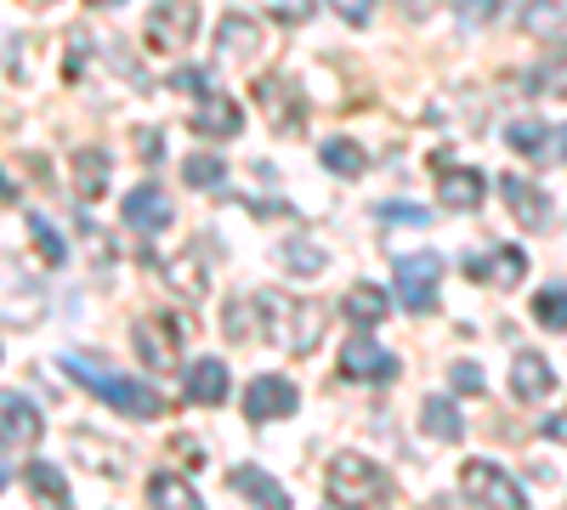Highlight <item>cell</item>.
I'll return each mask as SVG.
<instances>
[{"mask_svg":"<svg viewBox=\"0 0 567 510\" xmlns=\"http://www.w3.org/2000/svg\"><path fill=\"white\" fill-rule=\"evenodd\" d=\"M63 375H69L74 386H85L91 397H103L109 408L131 414V420H159V414H165V397H159L154 386H142V381L120 375V368H109L103 357H85V352H63Z\"/></svg>","mask_w":567,"mask_h":510,"instance_id":"6da1fadb","label":"cell"},{"mask_svg":"<svg viewBox=\"0 0 567 510\" xmlns=\"http://www.w3.org/2000/svg\"><path fill=\"white\" fill-rule=\"evenodd\" d=\"M250 301H256V312L267 318V335L290 352V357L318 352V341H323V312H318L312 301H296V295H284V290H256Z\"/></svg>","mask_w":567,"mask_h":510,"instance_id":"7a4b0ae2","label":"cell"},{"mask_svg":"<svg viewBox=\"0 0 567 510\" xmlns=\"http://www.w3.org/2000/svg\"><path fill=\"white\" fill-rule=\"evenodd\" d=\"M323 499L329 504H381V499H392V477L363 454H336L323 471Z\"/></svg>","mask_w":567,"mask_h":510,"instance_id":"3957f363","label":"cell"},{"mask_svg":"<svg viewBox=\"0 0 567 510\" xmlns=\"http://www.w3.org/2000/svg\"><path fill=\"white\" fill-rule=\"evenodd\" d=\"M131 346H136V363L154 368V375H182V346H187V323L154 312V318H136L131 323Z\"/></svg>","mask_w":567,"mask_h":510,"instance_id":"277c9868","label":"cell"},{"mask_svg":"<svg viewBox=\"0 0 567 510\" xmlns=\"http://www.w3.org/2000/svg\"><path fill=\"white\" fill-rule=\"evenodd\" d=\"M40 318H45L40 278H29V267L18 256L0 250V323H12V330H34Z\"/></svg>","mask_w":567,"mask_h":510,"instance_id":"5b68a950","label":"cell"},{"mask_svg":"<svg viewBox=\"0 0 567 510\" xmlns=\"http://www.w3.org/2000/svg\"><path fill=\"white\" fill-rule=\"evenodd\" d=\"M460 493L465 504H499V510H528V493L511 471H499L494 459H465L460 466Z\"/></svg>","mask_w":567,"mask_h":510,"instance_id":"8992f818","label":"cell"},{"mask_svg":"<svg viewBox=\"0 0 567 510\" xmlns=\"http://www.w3.org/2000/svg\"><path fill=\"white\" fill-rule=\"evenodd\" d=\"M199 34V7L194 0H159V7L148 12V23H142V45L148 52H187Z\"/></svg>","mask_w":567,"mask_h":510,"instance_id":"52a82bcc","label":"cell"},{"mask_svg":"<svg viewBox=\"0 0 567 510\" xmlns=\"http://www.w3.org/2000/svg\"><path fill=\"white\" fill-rule=\"evenodd\" d=\"M437 284H443V256L420 250V256L398 261V301H403V312H414V318L437 312Z\"/></svg>","mask_w":567,"mask_h":510,"instance_id":"ba28073f","label":"cell"},{"mask_svg":"<svg viewBox=\"0 0 567 510\" xmlns=\"http://www.w3.org/2000/svg\"><path fill=\"white\" fill-rule=\"evenodd\" d=\"M398 352H386V346H374L369 341V330L363 335H352L347 341V352H341V375L347 381H363V386H392L398 381Z\"/></svg>","mask_w":567,"mask_h":510,"instance_id":"9c48e42d","label":"cell"},{"mask_svg":"<svg viewBox=\"0 0 567 510\" xmlns=\"http://www.w3.org/2000/svg\"><path fill=\"white\" fill-rule=\"evenodd\" d=\"M256 103H261V114L272 119V131H278V136H296V131H301L307 103H301L296 80H284V74H261V80H256Z\"/></svg>","mask_w":567,"mask_h":510,"instance_id":"30bf717a","label":"cell"},{"mask_svg":"<svg viewBox=\"0 0 567 510\" xmlns=\"http://www.w3.org/2000/svg\"><path fill=\"white\" fill-rule=\"evenodd\" d=\"M296 408H301V392H296L290 375H261V381H250V392H245V414H250L256 426L290 420Z\"/></svg>","mask_w":567,"mask_h":510,"instance_id":"8fae6325","label":"cell"},{"mask_svg":"<svg viewBox=\"0 0 567 510\" xmlns=\"http://www.w3.org/2000/svg\"><path fill=\"white\" fill-rule=\"evenodd\" d=\"M171 221H176V205L165 199V188H154V181H142L136 194H125V227H131V233L154 239V233H165Z\"/></svg>","mask_w":567,"mask_h":510,"instance_id":"7c38bea8","label":"cell"},{"mask_svg":"<svg viewBox=\"0 0 567 510\" xmlns=\"http://www.w3.org/2000/svg\"><path fill=\"white\" fill-rule=\"evenodd\" d=\"M499 199L511 205V216L528 227V233H545L550 227V194L528 176H499Z\"/></svg>","mask_w":567,"mask_h":510,"instance_id":"4fadbf2b","label":"cell"},{"mask_svg":"<svg viewBox=\"0 0 567 510\" xmlns=\"http://www.w3.org/2000/svg\"><path fill=\"white\" fill-rule=\"evenodd\" d=\"M45 431L40 408L23 392H0V448H34Z\"/></svg>","mask_w":567,"mask_h":510,"instance_id":"5bb4252c","label":"cell"},{"mask_svg":"<svg viewBox=\"0 0 567 510\" xmlns=\"http://www.w3.org/2000/svg\"><path fill=\"white\" fill-rule=\"evenodd\" d=\"M233 392V368L221 357H199V363H187V375H182V397L187 403H199V408H216L227 403Z\"/></svg>","mask_w":567,"mask_h":510,"instance_id":"9a60e30c","label":"cell"},{"mask_svg":"<svg viewBox=\"0 0 567 510\" xmlns=\"http://www.w3.org/2000/svg\"><path fill=\"white\" fill-rule=\"evenodd\" d=\"M245 131V108L227 97V91H210V97H199L194 108V136H205V143H227V136Z\"/></svg>","mask_w":567,"mask_h":510,"instance_id":"2e32d148","label":"cell"},{"mask_svg":"<svg viewBox=\"0 0 567 510\" xmlns=\"http://www.w3.org/2000/svg\"><path fill=\"white\" fill-rule=\"evenodd\" d=\"M511 392L523 397V403H545L550 392H556V368L545 363V352H516L511 357Z\"/></svg>","mask_w":567,"mask_h":510,"instance_id":"e0dca14e","label":"cell"},{"mask_svg":"<svg viewBox=\"0 0 567 510\" xmlns=\"http://www.w3.org/2000/svg\"><path fill=\"white\" fill-rule=\"evenodd\" d=\"M69 448H74V459L85 471H103V477H125L131 466H125V448L120 443H109V437H91V431H69Z\"/></svg>","mask_w":567,"mask_h":510,"instance_id":"ac0fdd59","label":"cell"},{"mask_svg":"<svg viewBox=\"0 0 567 510\" xmlns=\"http://www.w3.org/2000/svg\"><path fill=\"white\" fill-rule=\"evenodd\" d=\"M465 272L477 278V284H505V290H511V284H523V278H528V256L516 250V244H505V250H494L488 261H483V256H471Z\"/></svg>","mask_w":567,"mask_h":510,"instance_id":"d6986e66","label":"cell"},{"mask_svg":"<svg viewBox=\"0 0 567 510\" xmlns=\"http://www.w3.org/2000/svg\"><path fill=\"white\" fill-rule=\"evenodd\" d=\"M437 199H443V210L471 216V210H483L488 181H483V170H449V176H443V188H437Z\"/></svg>","mask_w":567,"mask_h":510,"instance_id":"ffe728a7","label":"cell"},{"mask_svg":"<svg viewBox=\"0 0 567 510\" xmlns=\"http://www.w3.org/2000/svg\"><path fill=\"white\" fill-rule=\"evenodd\" d=\"M216 52L221 58H256L261 52V23L245 18V12H227L221 29H216Z\"/></svg>","mask_w":567,"mask_h":510,"instance_id":"44dd1931","label":"cell"},{"mask_svg":"<svg viewBox=\"0 0 567 510\" xmlns=\"http://www.w3.org/2000/svg\"><path fill=\"white\" fill-rule=\"evenodd\" d=\"M341 312L358 323V330H374V323H386V312H392V295H386L381 284H352V290L341 295Z\"/></svg>","mask_w":567,"mask_h":510,"instance_id":"7402d4cb","label":"cell"},{"mask_svg":"<svg viewBox=\"0 0 567 510\" xmlns=\"http://www.w3.org/2000/svg\"><path fill=\"white\" fill-rule=\"evenodd\" d=\"M109 170H114L109 148H80L74 154V194L80 199H103L109 194Z\"/></svg>","mask_w":567,"mask_h":510,"instance_id":"603a6c76","label":"cell"},{"mask_svg":"<svg viewBox=\"0 0 567 510\" xmlns=\"http://www.w3.org/2000/svg\"><path fill=\"white\" fill-rule=\"evenodd\" d=\"M420 431L437 437V443H460V437H465L460 403H454V397H425V403H420Z\"/></svg>","mask_w":567,"mask_h":510,"instance_id":"cb8c5ba5","label":"cell"},{"mask_svg":"<svg viewBox=\"0 0 567 510\" xmlns=\"http://www.w3.org/2000/svg\"><path fill=\"white\" fill-rule=\"evenodd\" d=\"M227 488H233V493H245V499H256V504L290 510V493H284L267 471H256V466H233V471H227Z\"/></svg>","mask_w":567,"mask_h":510,"instance_id":"d4e9b609","label":"cell"},{"mask_svg":"<svg viewBox=\"0 0 567 510\" xmlns=\"http://www.w3.org/2000/svg\"><path fill=\"white\" fill-rule=\"evenodd\" d=\"M523 29L534 40H567V0H528V7H523Z\"/></svg>","mask_w":567,"mask_h":510,"instance_id":"484cf974","label":"cell"},{"mask_svg":"<svg viewBox=\"0 0 567 510\" xmlns=\"http://www.w3.org/2000/svg\"><path fill=\"white\" fill-rule=\"evenodd\" d=\"M278 261H284V272H296V278H318L323 267H329V256H323V244H312L307 233H290L278 244Z\"/></svg>","mask_w":567,"mask_h":510,"instance_id":"4316f807","label":"cell"},{"mask_svg":"<svg viewBox=\"0 0 567 510\" xmlns=\"http://www.w3.org/2000/svg\"><path fill=\"white\" fill-rule=\"evenodd\" d=\"M318 159H323V170H336V176H363L369 170V154H363V143H352V136H329V143H318Z\"/></svg>","mask_w":567,"mask_h":510,"instance_id":"83f0119b","label":"cell"},{"mask_svg":"<svg viewBox=\"0 0 567 510\" xmlns=\"http://www.w3.org/2000/svg\"><path fill=\"white\" fill-rule=\"evenodd\" d=\"M148 504H159V510H199V493L176 471H159V477H148Z\"/></svg>","mask_w":567,"mask_h":510,"instance_id":"f1b7e54d","label":"cell"},{"mask_svg":"<svg viewBox=\"0 0 567 510\" xmlns=\"http://www.w3.org/2000/svg\"><path fill=\"white\" fill-rule=\"evenodd\" d=\"M182 181H187V188H199V194H221L227 188V165L216 154H187L182 159Z\"/></svg>","mask_w":567,"mask_h":510,"instance_id":"f546056e","label":"cell"},{"mask_svg":"<svg viewBox=\"0 0 567 510\" xmlns=\"http://www.w3.org/2000/svg\"><path fill=\"white\" fill-rule=\"evenodd\" d=\"M23 482L40 504H69V482H63V471L52 466V459H34V466L23 471Z\"/></svg>","mask_w":567,"mask_h":510,"instance_id":"4dcf8cb0","label":"cell"},{"mask_svg":"<svg viewBox=\"0 0 567 510\" xmlns=\"http://www.w3.org/2000/svg\"><path fill=\"white\" fill-rule=\"evenodd\" d=\"M505 143L523 154V159H550V143H556V136H550L539 119H516V125L505 131Z\"/></svg>","mask_w":567,"mask_h":510,"instance_id":"1f68e13d","label":"cell"},{"mask_svg":"<svg viewBox=\"0 0 567 510\" xmlns=\"http://www.w3.org/2000/svg\"><path fill=\"white\" fill-rule=\"evenodd\" d=\"M29 233H34V250L45 256V267H63L69 261V244L52 221H45V210H29Z\"/></svg>","mask_w":567,"mask_h":510,"instance_id":"d6a6232c","label":"cell"},{"mask_svg":"<svg viewBox=\"0 0 567 510\" xmlns=\"http://www.w3.org/2000/svg\"><path fill=\"white\" fill-rule=\"evenodd\" d=\"M534 318L545 323V330L567 335V284H550V290H539V295H534Z\"/></svg>","mask_w":567,"mask_h":510,"instance_id":"836d02e7","label":"cell"},{"mask_svg":"<svg viewBox=\"0 0 567 510\" xmlns=\"http://www.w3.org/2000/svg\"><path fill=\"white\" fill-rule=\"evenodd\" d=\"M165 284H171V290H182L187 301H199V295H205V278H199V267L187 261V256L165 261Z\"/></svg>","mask_w":567,"mask_h":510,"instance_id":"e575fe53","label":"cell"},{"mask_svg":"<svg viewBox=\"0 0 567 510\" xmlns=\"http://www.w3.org/2000/svg\"><path fill=\"white\" fill-rule=\"evenodd\" d=\"M534 91H539V97H561V103H567V52L550 58V63L534 74Z\"/></svg>","mask_w":567,"mask_h":510,"instance_id":"d590c367","label":"cell"},{"mask_svg":"<svg viewBox=\"0 0 567 510\" xmlns=\"http://www.w3.org/2000/svg\"><path fill=\"white\" fill-rule=\"evenodd\" d=\"M449 381H454V392H460V397H477V392H488V381H483V368L471 363V357L449 368Z\"/></svg>","mask_w":567,"mask_h":510,"instance_id":"8d00e7d4","label":"cell"},{"mask_svg":"<svg viewBox=\"0 0 567 510\" xmlns=\"http://www.w3.org/2000/svg\"><path fill=\"white\" fill-rule=\"evenodd\" d=\"M329 7H336V18L352 23V29H363V23L374 18V0H329Z\"/></svg>","mask_w":567,"mask_h":510,"instance_id":"74e56055","label":"cell"},{"mask_svg":"<svg viewBox=\"0 0 567 510\" xmlns=\"http://www.w3.org/2000/svg\"><path fill=\"white\" fill-rule=\"evenodd\" d=\"M465 23H494L499 18V0H460V7H454Z\"/></svg>","mask_w":567,"mask_h":510,"instance_id":"f35d334b","label":"cell"},{"mask_svg":"<svg viewBox=\"0 0 567 510\" xmlns=\"http://www.w3.org/2000/svg\"><path fill=\"white\" fill-rule=\"evenodd\" d=\"M171 85H176V91H194V97H210V91H216L205 69H182V74H176Z\"/></svg>","mask_w":567,"mask_h":510,"instance_id":"ab89813d","label":"cell"},{"mask_svg":"<svg viewBox=\"0 0 567 510\" xmlns=\"http://www.w3.org/2000/svg\"><path fill=\"white\" fill-rule=\"evenodd\" d=\"M381 216H386V221H409V227H425V221H432V210H420V205H386Z\"/></svg>","mask_w":567,"mask_h":510,"instance_id":"60d3db41","label":"cell"},{"mask_svg":"<svg viewBox=\"0 0 567 510\" xmlns=\"http://www.w3.org/2000/svg\"><path fill=\"white\" fill-rule=\"evenodd\" d=\"M398 7H403V18H409V23H425V18H432V12L443 7V0H398Z\"/></svg>","mask_w":567,"mask_h":510,"instance_id":"b9f144b4","label":"cell"},{"mask_svg":"<svg viewBox=\"0 0 567 510\" xmlns=\"http://www.w3.org/2000/svg\"><path fill=\"white\" fill-rule=\"evenodd\" d=\"M278 18H284V23H301V18H312V0H284Z\"/></svg>","mask_w":567,"mask_h":510,"instance_id":"7bdbcfd3","label":"cell"},{"mask_svg":"<svg viewBox=\"0 0 567 510\" xmlns=\"http://www.w3.org/2000/svg\"><path fill=\"white\" fill-rule=\"evenodd\" d=\"M136 143H142V159H148V165H159V154H165V148H159V131H142Z\"/></svg>","mask_w":567,"mask_h":510,"instance_id":"ee69618b","label":"cell"},{"mask_svg":"<svg viewBox=\"0 0 567 510\" xmlns=\"http://www.w3.org/2000/svg\"><path fill=\"white\" fill-rule=\"evenodd\" d=\"M545 437H550V443H567V408L545 420Z\"/></svg>","mask_w":567,"mask_h":510,"instance_id":"f6af8a7d","label":"cell"},{"mask_svg":"<svg viewBox=\"0 0 567 510\" xmlns=\"http://www.w3.org/2000/svg\"><path fill=\"white\" fill-rule=\"evenodd\" d=\"M0 205H18V188H12L7 176H0Z\"/></svg>","mask_w":567,"mask_h":510,"instance_id":"bcb514c9","label":"cell"},{"mask_svg":"<svg viewBox=\"0 0 567 510\" xmlns=\"http://www.w3.org/2000/svg\"><path fill=\"white\" fill-rule=\"evenodd\" d=\"M7 488H12V471H7V466H0V493H7Z\"/></svg>","mask_w":567,"mask_h":510,"instance_id":"7dc6e473","label":"cell"},{"mask_svg":"<svg viewBox=\"0 0 567 510\" xmlns=\"http://www.w3.org/2000/svg\"><path fill=\"white\" fill-rule=\"evenodd\" d=\"M85 7H125V0H85Z\"/></svg>","mask_w":567,"mask_h":510,"instance_id":"c3c4849f","label":"cell"},{"mask_svg":"<svg viewBox=\"0 0 567 510\" xmlns=\"http://www.w3.org/2000/svg\"><path fill=\"white\" fill-rule=\"evenodd\" d=\"M23 7H52V0H23Z\"/></svg>","mask_w":567,"mask_h":510,"instance_id":"681fc988","label":"cell"},{"mask_svg":"<svg viewBox=\"0 0 567 510\" xmlns=\"http://www.w3.org/2000/svg\"><path fill=\"white\" fill-rule=\"evenodd\" d=\"M561 159H567V131H561Z\"/></svg>","mask_w":567,"mask_h":510,"instance_id":"f907efd6","label":"cell"}]
</instances>
